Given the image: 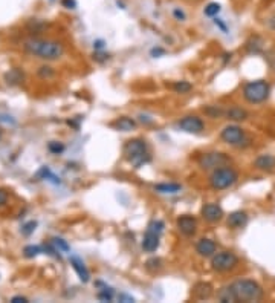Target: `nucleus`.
I'll return each instance as SVG.
<instances>
[{
  "label": "nucleus",
  "instance_id": "1",
  "mask_svg": "<svg viewBox=\"0 0 275 303\" xmlns=\"http://www.w3.org/2000/svg\"><path fill=\"white\" fill-rule=\"evenodd\" d=\"M25 51L42 58V60H58L64 54V46L60 42L54 40H42V39H31L23 45Z\"/></svg>",
  "mask_w": 275,
  "mask_h": 303
},
{
  "label": "nucleus",
  "instance_id": "2",
  "mask_svg": "<svg viewBox=\"0 0 275 303\" xmlns=\"http://www.w3.org/2000/svg\"><path fill=\"white\" fill-rule=\"evenodd\" d=\"M231 286H232L239 301H258L264 295L261 286L254 280H248V279L237 280Z\"/></svg>",
  "mask_w": 275,
  "mask_h": 303
},
{
  "label": "nucleus",
  "instance_id": "3",
  "mask_svg": "<svg viewBox=\"0 0 275 303\" xmlns=\"http://www.w3.org/2000/svg\"><path fill=\"white\" fill-rule=\"evenodd\" d=\"M269 92H270V86L264 80L249 81L243 87V96H245V99L248 101V103H251V105L263 103V101L269 96Z\"/></svg>",
  "mask_w": 275,
  "mask_h": 303
},
{
  "label": "nucleus",
  "instance_id": "4",
  "mask_svg": "<svg viewBox=\"0 0 275 303\" xmlns=\"http://www.w3.org/2000/svg\"><path fill=\"white\" fill-rule=\"evenodd\" d=\"M124 155L136 169H139L142 164H145L150 159L147 155V144L139 138L127 141V144L124 146Z\"/></svg>",
  "mask_w": 275,
  "mask_h": 303
},
{
  "label": "nucleus",
  "instance_id": "5",
  "mask_svg": "<svg viewBox=\"0 0 275 303\" xmlns=\"http://www.w3.org/2000/svg\"><path fill=\"white\" fill-rule=\"evenodd\" d=\"M239 179V175L234 169L223 165L219 167L213 172L211 178H210V184L214 190H225L229 188L231 185H234Z\"/></svg>",
  "mask_w": 275,
  "mask_h": 303
},
{
  "label": "nucleus",
  "instance_id": "6",
  "mask_svg": "<svg viewBox=\"0 0 275 303\" xmlns=\"http://www.w3.org/2000/svg\"><path fill=\"white\" fill-rule=\"evenodd\" d=\"M164 231L162 221H151L147 227V231L142 239V250L147 253H154L159 248L161 233Z\"/></svg>",
  "mask_w": 275,
  "mask_h": 303
},
{
  "label": "nucleus",
  "instance_id": "7",
  "mask_svg": "<svg viewBox=\"0 0 275 303\" xmlns=\"http://www.w3.org/2000/svg\"><path fill=\"white\" fill-rule=\"evenodd\" d=\"M239 265V257L231 251L216 253L211 259V268L217 273H226Z\"/></svg>",
  "mask_w": 275,
  "mask_h": 303
},
{
  "label": "nucleus",
  "instance_id": "8",
  "mask_svg": "<svg viewBox=\"0 0 275 303\" xmlns=\"http://www.w3.org/2000/svg\"><path fill=\"white\" fill-rule=\"evenodd\" d=\"M229 162V158L225 155V153H220V152H211V153H205L201 156L199 159V165L204 169V170H216L219 167H223Z\"/></svg>",
  "mask_w": 275,
  "mask_h": 303
},
{
  "label": "nucleus",
  "instance_id": "9",
  "mask_svg": "<svg viewBox=\"0 0 275 303\" xmlns=\"http://www.w3.org/2000/svg\"><path fill=\"white\" fill-rule=\"evenodd\" d=\"M220 138L223 143L229 144V146H242V143L245 141V130L237 126V124H229L226 126L222 133H220Z\"/></svg>",
  "mask_w": 275,
  "mask_h": 303
},
{
  "label": "nucleus",
  "instance_id": "10",
  "mask_svg": "<svg viewBox=\"0 0 275 303\" xmlns=\"http://www.w3.org/2000/svg\"><path fill=\"white\" fill-rule=\"evenodd\" d=\"M179 127L187 133H201L205 126H204V121L199 117L188 115V117H183L179 121Z\"/></svg>",
  "mask_w": 275,
  "mask_h": 303
},
{
  "label": "nucleus",
  "instance_id": "11",
  "mask_svg": "<svg viewBox=\"0 0 275 303\" xmlns=\"http://www.w3.org/2000/svg\"><path fill=\"white\" fill-rule=\"evenodd\" d=\"M176 225H177V230L183 234V236H193L196 233V228H198V222L193 216L190 215H182L177 218L176 221Z\"/></svg>",
  "mask_w": 275,
  "mask_h": 303
},
{
  "label": "nucleus",
  "instance_id": "12",
  "mask_svg": "<svg viewBox=\"0 0 275 303\" xmlns=\"http://www.w3.org/2000/svg\"><path fill=\"white\" fill-rule=\"evenodd\" d=\"M202 216L207 222H219L223 218V210L217 204H205L202 207Z\"/></svg>",
  "mask_w": 275,
  "mask_h": 303
},
{
  "label": "nucleus",
  "instance_id": "13",
  "mask_svg": "<svg viewBox=\"0 0 275 303\" xmlns=\"http://www.w3.org/2000/svg\"><path fill=\"white\" fill-rule=\"evenodd\" d=\"M216 250H217L216 242L211 241V239H207V238L201 239V241L198 242V245H196V251H198L199 256H202V257H213V256L216 254Z\"/></svg>",
  "mask_w": 275,
  "mask_h": 303
},
{
  "label": "nucleus",
  "instance_id": "14",
  "mask_svg": "<svg viewBox=\"0 0 275 303\" xmlns=\"http://www.w3.org/2000/svg\"><path fill=\"white\" fill-rule=\"evenodd\" d=\"M228 227L232 228V230H239V228H243L246 224H248V215L245 212H234L228 216V221H226Z\"/></svg>",
  "mask_w": 275,
  "mask_h": 303
},
{
  "label": "nucleus",
  "instance_id": "15",
  "mask_svg": "<svg viewBox=\"0 0 275 303\" xmlns=\"http://www.w3.org/2000/svg\"><path fill=\"white\" fill-rule=\"evenodd\" d=\"M213 294V286L208 282H199L193 286V297L196 300H205L210 298Z\"/></svg>",
  "mask_w": 275,
  "mask_h": 303
},
{
  "label": "nucleus",
  "instance_id": "16",
  "mask_svg": "<svg viewBox=\"0 0 275 303\" xmlns=\"http://www.w3.org/2000/svg\"><path fill=\"white\" fill-rule=\"evenodd\" d=\"M70 265H72V268L75 270V273L78 274V277H80L81 282L87 283V282L90 280V273H89V270L86 268V265L83 263L81 259H78V257H75V256L70 257Z\"/></svg>",
  "mask_w": 275,
  "mask_h": 303
},
{
  "label": "nucleus",
  "instance_id": "17",
  "mask_svg": "<svg viewBox=\"0 0 275 303\" xmlns=\"http://www.w3.org/2000/svg\"><path fill=\"white\" fill-rule=\"evenodd\" d=\"M254 165H255L258 170L272 172V170L275 169V156H273V155H260V156L254 161Z\"/></svg>",
  "mask_w": 275,
  "mask_h": 303
},
{
  "label": "nucleus",
  "instance_id": "18",
  "mask_svg": "<svg viewBox=\"0 0 275 303\" xmlns=\"http://www.w3.org/2000/svg\"><path fill=\"white\" fill-rule=\"evenodd\" d=\"M217 298H219L222 303H234V301H239V300H237V295H235V292H234V289H232L231 285L222 288V289L219 291V294H217Z\"/></svg>",
  "mask_w": 275,
  "mask_h": 303
},
{
  "label": "nucleus",
  "instance_id": "19",
  "mask_svg": "<svg viewBox=\"0 0 275 303\" xmlns=\"http://www.w3.org/2000/svg\"><path fill=\"white\" fill-rule=\"evenodd\" d=\"M113 126H115L118 130H121V132H130V130H133V129L136 127V123H135L133 118L121 117V118H118V120L113 123Z\"/></svg>",
  "mask_w": 275,
  "mask_h": 303
},
{
  "label": "nucleus",
  "instance_id": "20",
  "mask_svg": "<svg viewBox=\"0 0 275 303\" xmlns=\"http://www.w3.org/2000/svg\"><path fill=\"white\" fill-rule=\"evenodd\" d=\"M226 117L228 120H232V121H245L248 118V112L240 108H231L226 112Z\"/></svg>",
  "mask_w": 275,
  "mask_h": 303
},
{
  "label": "nucleus",
  "instance_id": "21",
  "mask_svg": "<svg viewBox=\"0 0 275 303\" xmlns=\"http://www.w3.org/2000/svg\"><path fill=\"white\" fill-rule=\"evenodd\" d=\"M180 185L179 184H167V182H164V184H158V185H154V190L156 191H159V193H177V191H180Z\"/></svg>",
  "mask_w": 275,
  "mask_h": 303
},
{
  "label": "nucleus",
  "instance_id": "22",
  "mask_svg": "<svg viewBox=\"0 0 275 303\" xmlns=\"http://www.w3.org/2000/svg\"><path fill=\"white\" fill-rule=\"evenodd\" d=\"M220 10H222V7H220L219 4L211 2V4H208V5L205 7L204 13H205V16H208V17H216V16L220 13Z\"/></svg>",
  "mask_w": 275,
  "mask_h": 303
},
{
  "label": "nucleus",
  "instance_id": "23",
  "mask_svg": "<svg viewBox=\"0 0 275 303\" xmlns=\"http://www.w3.org/2000/svg\"><path fill=\"white\" fill-rule=\"evenodd\" d=\"M173 89L177 92V93H187L191 90V84L188 81H176L173 84Z\"/></svg>",
  "mask_w": 275,
  "mask_h": 303
},
{
  "label": "nucleus",
  "instance_id": "24",
  "mask_svg": "<svg viewBox=\"0 0 275 303\" xmlns=\"http://www.w3.org/2000/svg\"><path fill=\"white\" fill-rule=\"evenodd\" d=\"M42 253V247H38V245H28V247H25V250H23V254H25V257H35V256H38Z\"/></svg>",
  "mask_w": 275,
  "mask_h": 303
},
{
  "label": "nucleus",
  "instance_id": "25",
  "mask_svg": "<svg viewBox=\"0 0 275 303\" xmlns=\"http://www.w3.org/2000/svg\"><path fill=\"white\" fill-rule=\"evenodd\" d=\"M49 152L54 153V155H60L64 152V144L63 143H58V141H51L49 146H48Z\"/></svg>",
  "mask_w": 275,
  "mask_h": 303
},
{
  "label": "nucleus",
  "instance_id": "26",
  "mask_svg": "<svg viewBox=\"0 0 275 303\" xmlns=\"http://www.w3.org/2000/svg\"><path fill=\"white\" fill-rule=\"evenodd\" d=\"M98 298L100 300H103V301H112V298H113V291L110 289V288H103L100 292H98Z\"/></svg>",
  "mask_w": 275,
  "mask_h": 303
},
{
  "label": "nucleus",
  "instance_id": "27",
  "mask_svg": "<svg viewBox=\"0 0 275 303\" xmlns=\"http://www.w3.org/2000/svg\"><path fill=\"white\" fill-rule=\"evenodd\" d=\"M52 244L55 245V248L58 250V251H64V253H67L70 248H69V245H67V242L66 241H63V239H60V238H54L52 239Z\"/></svg>",
  "mask_w": 275,
  "mask_h": 303
},
{
  "label": "nucleus",
  "instance_id": "28",
  "mask_svg": "<svg viewBox=\"0 0 275 303\" xmlns=\"http://www.w3.org/2000/svg\"><path fill=\"white\" fill-rule=\"evenodd\" d=\"M35 227H37V222H29V224H26L23 228H22V231H23V234H31L34 230H35Z\"/></svg>",
  "mask_w": 275,
  "mask_h": 303
},
{
  "label": "nucleus",
  "instance_id": "29",
  "mask_svg": "<svg viewBox=\"0 0 275 303\" xmlns=\"http://www.w3.org/2000/svg\"><path fill=\"white\" fill-rule=\"evenodd\" d=\"M173 16L176 17V20H180V22H183V20H185V13H183L180 8H174V11H173Z\"/></svg>",
  "mask_w": 275,
  "mask_h": 303
},
{
  "label": "nucleus",
  "instance_id": "30",
  "mask_svg": "<svg viewBox=\"0 0 275 303\" xmlns=\"http://www.w3.org/2000/svg\"><path fill=\"white\" fill-rule=\"evenodd\" d=\"M61 5L64 8H69V10L76 8V2H75V0H61Z\"/></svg>",
  "mask_w": 275,
  "mask_h": 303
},
{
  "label": "nucleus",
  "instance_id": "31",
  "mask_svg": "<svg viewBox=\"0 0 275 303\" xmlns=\"http://www.w3.org/2000/svg\"><path fill=\"white\" fill-rule=\"evenodd\" d=\"M147 268L151 270V268H161V260L159 259H151L147 262Z\"/></svg>",
  "mask_w": 275,
  "mask_h": 303
},
{
  "label": "nucleus",
  "instance_id": "32",
  "mask_svg": "<svg viewBox=\"0 0 275 303\" xmlns=\"http://www.w3.org/2000/svg\"><path fill=\"white\" fill-rule=\"evenodd\" d=\"M7 200H8V193L5 190L0 188V207L5 206L7 204Z\"/></svg>",
  "mask_w": 275,
  "mask_h": 303
},
{
  "label": "nucleus",
  "instance_id": "33",
  "mask_svg": "<svg viewBox=\"0 0 275 303\" xmlns=\"http://www.w3.org/2000/svg\"><path fill=\"white\" fill-rule=\"evenodd\" d=\"M52 68H46V66H43V68H40V75L42 77H51V75H54V71H51Z\"/></svg>",
  "mask_w": 275,
  "mask_h": 303
},
{
  "label": "nucleus",
  "instance_id": "34",
  "mask_svg": "<svg viewBox=\"0 0 275 303\" xmlns=\"http://www.w3.org/2000/svg\"><path fill=\"white\" fill-rule=\"evenodd\" d=\"M118 300H120V301H126V303H129V301H135V298H133V297L126 295V294H120V295H118Z\"/></svg>",
  "mask_w": 275,
  "mask_h": 303
},
{
  "label": "nucleus",
  "instance_id": "35",
  "mask_svg": "<svg viewBox=\"0 0 275 303\" xmlns=\"http://www.w3.org/2000/svg\"><path fill=\"white\" fill-rule=\"evenodd\" d=\"M11 301H13V303H20V301H22V303H26V301H28V298H26V297L16 295V297H13V298H11Z\"/></svg>",
  "mask_w": 275,
  "mask_h": 303
},
{
  "label": "nucleus",
  "instance_id": "36",
  "mask_svg": "<svg viewBox=\"0 0 275 303\" xmlns=\"http://www.w3.org/2000/svg\"><path fill=\"white\" fill-rule=\"evenodd\" d=\"M214 23H216V25H217L219 28H222L223 31H226V26H225V25L222 23V20H220V19H216V20H214Z\"/></svg>",
  "mask_w": 275,
  "mask_h": 303
},
{
  "label": "nucleus",
  "instance_id": "37",
  "mask_svg": "<svg viewBox=\"0 0 275 303\" xmlns=\"http://www.w3.org/2000/svg\"><path fill=\"white\" fill-rule=\"evenodd\" d=\"M94 46L97 48V49H103V46H104V43L101 42V40H98V42H95L94 43Z\"/></svg>",
  "mask_w": 275,
  "mask_h": 303
},
{
  "label": "nucleus",
  "instance_id": "38",
  "mask_svg": "<svg viewBox=\"0 0 275 303\" xmlns=\"http://www.w3.org/2000/svg\"><path fill=\"white\" fill-rule=\"evenodd\" d=\"M151 54H153V55H158V54H164V51H162V49H158V51H156V49H153V51H151Z\"/></svg>",
  "mask_w": 275,
  "mask_h": 303
}]
</instances>
